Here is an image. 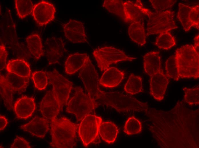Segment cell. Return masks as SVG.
I'll return each instance as SVG.
<instances>
[{
	"label": "cell",
	"mask_w": 199,
	"mask_h": 148,
	"mask_svg": "<svg viewBox=\"0 0 199 148\" xmlns=\"http://www.w3.org/2000/svg\"><path fill=\"white\" fill-rule=\"evenodd\" d=\"M178 6L179 10L177 18L181 22L185 31L188 32L192 26L189 18L192 7L181 3L179 4Z\"/></svg>",
	"instance_id": "29"
},
{
	"label": "cell",
	"mask_w": 199,
	"mask_h": 148,
	"mask_svg": "<svg viewBox=\"0 0 199 148\" xmlns=\"http://www.w3.org/2000/svg\"><path fill=\"white\" fill-rule=\"evenodd\" d=\"M13 108L18 118L26 119L32 116L36 108L35 99L26 96L21 97L15 101Z\"/></svg>",
	"instance_id": "18"
},
{
	"label": "cell",
	"mask_w": 199,
	"mask_h": 148,
	"mask_svg": "<svg viewBox=\"0 0 199 148\" xmlns=\"http://www.w3.org/2000/svg\"><path fill=\"white\" fill-rule=\"evenodd\" d=\"M199 36L198 34L195 37L194 39V44L193 46L194 50L196 51L197 54L199 55Z\"/></svg>",
	"instance_id": "40"
},
{
	"label": "cell",
	"mask_w": 199,
	"mask_h": 148,
	"mask_svg": "<svg viewBox=\"0 0 199 148\" xmlns=\"http://www.w3.org/2000/svg\"><path fill=\"white\" fill-rule=\"evenodd\" d=\"M199 6L197 5L192 7L190 12L189 18L192 26L199 30Z\"/></svg>",
	"instance_id": "36"
},
{
	"label": "cell",
	"mask_w": 199,
	"mask_h": 148,
	"mask_svg": "<svg viewBox=\"0 0 199 148\" xmlns=\"http://www.w3.org/2000/svg\"><path fill=\"white\" fill-rule=\"evenodd\" d=\"M78 76L82 81L87 94L92 99L97 101L101 90L99 86V76L88 55Z\"/></svg>",
	"instance_id": "8"
},
{
	"label": "cell",
	"mask_w": 199,
	"mask_h": 148,
	"mask_svg": "<svg viewBox=\"0 0 199 148\" xmlns=\"http://www.w3.org/2000/svg\"><path fill=\"white\" fill-rule=\"evenodd\" d=\"M125 22H144V17H148L152 11L144 7L140 0H128L124 1Z\"/></svg>",
	"instance_id": "11"
},
{
	"label": "cell",
	"mask_w": 199,
	"mask_h": 148,
	"mask_svg": "<svg viewBox=\"0 0 199 148\" xmlns=\"http://www.w3.org/2000/svg\"><path fill=\"white\" fill-rule=\"evenodd\" d=\"M29 84L28 77H22L8 72L5 76H0V88L7 91L13 98V94H21L25 92Z\"/></svg>",
	"instance_id": "10"
},
{
	"label": "cell",
	"mask_w": 199,
	"mask_h": 148,
	"mask_svg": "<svg viewBox=\"0 0 199 148\" xmlns=\"http://www.w3.org/2000/svg\"><path fill=\"white\" fill-rule=\"evenodd\" d=\"M183 90L184 92V100L185 102L191 106L199 105V85L192 88L184 87Z\"/></svg>",
	"instance_id": "31"
},
{
	"label": "cell",
	"mask_w": 199,
	"mask_h": 148,
	"mask_svg": "<svg viewBox=\"0 0 199 148\" xmlns=\"http://www.w3.org/2000/svg\"><path fill=\"white\" fill-rule=\"evenodd\" d=\"M166 75L169 78L178 81L180 78L176 66L174 55L171 56L166 60L165 63Z\"/></svg>",
	"instance_id": "33"
},
{
	"label": "cell",
	"mask_w": 199,
	"mask_h": 148,
	"mask_svg": "<svg viewBox=\"0 0 199 148\" xmlns=\"http://www.w3.org/2000/svg\"><path fill=\"white\" fill-rule=\"evenodd\" d=\"M6 68L7 72L22 77H30L31 72L30 65L23 59L10 60L7 64Z\"/></svg>",
	"instance_id": "22"
},
{
	"label": "cell",
	"mask_w": 199,
	"mask_h": 148,
	"mask_svg": "<svg viewBox=\"0 0 199 148\" xmlns=\"http://www.w3.org/2000/svg\"><path fill=\"white\" fill-rule=\"evenodd\" d=\"M93 54L100 70L104 72L111 65L124 61H132L136 59L127 55L123 51L112 46H106L95 50Z\"/></svg>",
	"instance_id": "5"
},
{
	"label": "cell",
	"mask_w": 199,
	"mask_h": 148,
	"mask_svg": "<svg viewBox=\"0 0 199 148\" xmlns=\"http://www.w3.org/2000/svg\"><path fill=\"white\" fill-rule=\"evenodd\" d=\"M67 52L61 38L52 37L46 40L45 52L49 64L58 63L61 58Z\"/></svg>",
	"instance_id": "12"
},
{
	"label": "cell",
	"mask_w": 199,
	"mask_h": 148,
	"mask_svg": "<svg viewBox=\"0 0 199 148\" xmlns=\"http://www.w3.org/2000/svg\"><path fill=\"white\" fill-rule=\"evenodd\" d=\"M174 17V12L169 10L161 12L152 11L148 17L146 35L160 34L177 28Z\"/></svg>",
	"instance_id": "6"
},
{
	"label": "cell",
	"mask_w": 199,
	"mask_h": 148,
	"mask_svg": "<svg viewBox=\"0 0 199 148\" xmlns=\"http://www.w3.org/2000/svg\"><path fill=\"white\" fill-rule=\"evenodd\" d=\"M40 110L49 120L57 118L60 110L59 102L53 89L47 91L40 103Z\"/></svg>",
	"instance_id": "14"
},
{
	"label": "cell",
	"mask_w": 199,
	"mask_h": 148,
	"mask_svg": "<svg viewBox=\"0 0 199 148\" xmlns=\"http://www.w3.org/2000/svg\"><path fill=\"white\" fill-rule=\"evenodd\" d=\"M50 124L51 148H72L76 146L78 125L64 117L51 120Z\"/></svg>",
	"instance_id": "1"
},
{
	"label": "cell",
	"mask_w": 199,
	"mask_h": 148,
	"mask_svg": "<svg viewBox=\"0 0 199 148\" xmlns=\"http://www.w3.org/2000/svg\"><path fill=\"white\" fill-rule=\"evenodd\" d=\"M149 1L157 12L166 11L177 2L176 0H150Z\"/></svg>",
	"instance_id": "35"
},
{
	"label": "cell",
	"mask_w": 199,
	"mask_h": 148,
	"mask_svg": "<svg viewBox=\"0 0 199 148\" xmlns=\"http://www.w3.org/2000/svg\"><path fill=\"white\" fill-rule=\"evenodd\" d=\"M97 101L101 104L112 107L117 111L122 112H146L149 106L146 102H142L130 95L118 92L100 91Z\"/></svg>",
	"instance_id": "2"
},
{
	"label": "cell",
	"mask_w": 199,
	"mask_h": 148,
	"mask_svg": "<svg viewBox=\"0 0 199 148\" xmlns=\"http://www.w3.org/2000/svg\"><path fill=\"white\" fill-rule=\"evenodd\" d=\"M179 76L182 78L199 77V55L192 45L186 44L177 48L174 55Z\"/></svg>",
	"instance_id": "3"
},
{
	"label": "cell",
	"mask_w": 199,
	"mask_h": 148,
	"mask_svg": "<svg viewBox=\"0 0 199 148\" xmlns=\"http://www.w3.org/2000/svg\"><path fill=\"white\" fill-rule=\"evenodd\" d=\"M15 7L19 17L25 18L33 11L34 6L31 0H15Z\"/></svg>",
	"instance_id": "30"
},
{
	"label": "cell",
	"mask_w": 199,
	"mask_h": 148,
	"mask_svg": "<svg viewBox=\"0 0 199 148\" xmlns=\"http://www.w3.org/2000/svg\"><path fill=\"white\" fill-rule=\"evenodd\" d=\"M8 124V121L6 117L0 115V131L4 130Z\"/></svg>",
	"instance_id": "39"
},
{
	"label": "cell",
	"mask_w": 199,
	"mask_h": 148,
	"mask_svg": "<svg viewBox=\"0 0 199 148\" xmlns=\"http://www.w3.org/2000/svg\"><path fill=\"white\" fill-rule=\"evenodd\" d=\"M55 12V8L53 4L42 0L34 6L32 14L37 24L41 26L53 20Z\"/></svg>",
	"instance_id": "13"
},
{
	"label": "cell",
	"mask_w": 199,
	"mask_h": 148,
	"mask_svg": "<svg viewBox=\"0 0 199 148\" xmlns=\"http://www.w3.org/2000/svg\"><path fill=\"white\" fill-rule=\"evenodd\" d=\"M8 56L5 46L3 44L0 46V70L1 71L6 66V62Z\"/></svg>",
	"instance_id": "38"
},
{
	"label": "cell",
	"mask_w": 199,
	"mask_h": 148,
	"mask_svg": "<svg viewBox=\"0 0 199 148\" xmlns=\"http://www.w3.org/2000/svg\"><path fill=\"white\" fill-rule=\"evenodd\" d=\"M128 32L130 38L133 42L140 46L146 44V35L144 22H132L128 27Z\"/></svg>",
	"instance_id": "24"
},
{
	"label": "cell",
	"mask_w": 199,
	"mask_h": 148,
	"mask_svg": "<svg viewBox=\"0 0 199 148\" xmlns=\"http://www.w3.org/2000/svg\"><path fill=\"white\" fill-rule=\"evenodd\" d=\"M50 123L49 120L37 116L29 122L21 126L20 128L34 136L42 139L49 131Z\"/></svg>",
	"instance_id": "17"
},
{
	"label": "cell",
	"mask_w": 199,
	"mask_h": 148,
	"mask_svg": "<svg viewBox=\"0 0 199 148\" xmlns=\"http://www.w3.org/2000/svg\"><path fill=\"white\" fill-rule=\"evenodd\" d=\"M63 30L66 38L73 43H88L83 22L70 19L64 24Z\"/></svg>",
	"instance_id": "16"
},
{
	"label": "cell",
	"mask_w": 199,
	"mask_h": 148,
	"mask_svg": "<svg viewBox=\"0 0 199 148\" xmlns=\"http://www.w3.org/2000/svg\"><path fill=\"white\" fill-rule=\"evenodd\" d=\"M11 148H31L32 147L29 143L23 137L16 136L13 143L11 145Z\"/></svg>",
	"instance_id": "37"
},
{
	"label": "cell",
	"mask_w": 199,
	"mask_h": 148,
	"mask_svg": "<svg viewBox=\"0 0 199 148\" xmlns=\"http://www.w3.org/2000/svg\"><path fill=\"white\" fill-rule=\"evenodd\" d=\"M99 133L102 139L108 143H112L116 141L119 132L118 128L111 122H103L99 129Z\"/></svg>",
	"instance_id": "23"
},
{
	"label": "cell",
	"mask_w": 199,
	"mask_h": 148,
	"mask_svg": "<svg viewBox=\"0 0 199 148\" xmlns=\"http://www.w3.org/2000/svg\"><path fill=\"white\" fill-rule=\"evenodd\" d=\"M49 84L52 85L59 102L61 111L67 105L69 94L73 89V83L60 74L56 69L46 72Z\"/></svg>",
	"instance_id": "7"
},
{
	"label": "cell",
	"mask_w": 199,
	"mask_h": 148,
	"mask_svg": "<svg viewBox=\"0 0 199 148\" xmlns=\"http://www.w3.org/2000/svg\"><path fill=\"white\" fill-rule=\"evenodd\" d=\"M143 66L145 72L150 77L159 72L162 69L160 52L153 51L146 54L143 57Z\"/></svg>",
	"instance_id": "20"
},
{
	"label": "cell",
	"mask_w": 199,
	"mask_h": 148,
	"mask_svg": "<svg viewBox=\"0 0 199 148\" xmlns=\"http://www.w3.org/2000/svg\"><path fill=\"white\" fill-rule=\"evenodd\" d=\"M124 89L128 93L134 95L143 91L142 78L132 73L125 84Z\"/></svg>",
	"instance_id": "26"
},
{
	"label": "cell",
	"mask_w": 199,
	"mask_h": 148,
	"mask_svg": "<svg viewBox=\"0 0 199 148\" xmlns=\"http://www.w3.org/2000/svg\"><path fill=\"white\" fill-rule=\"evenodd\" d=\"M124 2L121 0H105L103 6L109 12L118 16L125 22Z\"/></svg>",
	"instance_id": "27"
},
{
	"label": "cell",
	"mask_w": 199,
	"mask_h": 148,
	"mask_svg": "<svg viewBox=\"0 0 199 148\" xmlns=\"http://www.w3.org/2000/svg\"><path fill=\"white\" fill-rule=\"evenodd\" d=\"M25 40L27 47L31 54L37 59L44 55L41 38L37 34H32L27 36Z\"/></svg>",
	"instance_id": "25"
},
{
	"label": "cell",
	"mask_w": 199,
	"mask_h": 148,
	"mask_svg": "<svg viewBox=\"0 0 199 148\" xmlns=\"http://www.w3.org/2000/svg\"><path fill=\"white\" fill-rule=\"evenodd\" d=\"M125 73L114 67H110L104 72L99 81V84L107 88L117 86L122 81Z\"/></svg>",
	"instance_id": "19"
},
{
	"label": "cell",
	"mask_w": 199,
	"mask_h": 148,
	"mask_svg": "<svg viewBox=\"0 0 199 148\" xmlns=\"http://www.w3.org/2000/svg\"><path fill=\"white\" fill-rule=\"evenodd\" d=\"M75 91L73 96L67 104L66 112L74 114L78 121L81 120L86 115L90 114L99 105V103L84 93L81 87L73 88Z\"/></svg>",
	"instance_id": "4"
},
{
	"label": "cell",
	"mask_w": 199,
	"mask_h": 148,
	"mask_svg": "<svg viewBox=\"0 0 199 148\" xmlns=\"http://www.w3.org/2000/svg\"><path fill=\"white\" fill-rule=\"evenodd\" d=\"M155 44L159 49L167 50L175 46L176 42L174 37L167 31L160 34Z\"/></svg>",
	"instance_id": "28"
},
{
	"label": "cell",
	"mask_w": 199,
	"mask_h": 148,
	"mask_svg": "<svg viewBox=\"0 0 199 148\" xmlns=\"http://www.w3.org/2000/svg\"><path fill=\"white\" fill-rule=\"evenodd\" d=\"M102 122L101 117L91 114L85 116L81 120L78 132L84 146L87 147L96 139Z\"/></svg>",
	"instance_id": "9"
},
{
	"label": "cell",
	"mask_w": 199,
	"mask_h": 148,
	"mask_svg": "<svg viewBox=\"0 0 199 148\" xmlns=\"http://www.w3.org/2000/svg\"><path fill=\"white\" fill-rule=\"evenodd\" d=\"M32 79L34 86L37 89L42 90L46 88L48 82L46 72L36 71L32 74Z\"/></svg>",
	"instance_id": "34"
},
{
	"label": "cell",
	"mask_w": 199,
	"mask_h": 148,
	"mask_svg": "<svg viewBox=\"0 0 199 148\" xmlns=\"http://www.w3.org/2000/svg\"><path fill=\"white\" fill-rule=\"evenodd\" d=\"M142 130L141 122L134 116L130 117L126 122L124 131L127 135H132L140 133Z\"/></svg>",
	"instance_id": "32"
},
{
	"label": "cell",
	"mask_w": 199,
	"mask_h": 148,
	"mask_svg": "<svg viewBox=\"0 0 199 148\" xmlns=\"http://www.w3.org/2000/svg\"><path fill=\"white\" fill-rule=\"evenodd\" d=\"M87 56L86 53L76 52L69 55L65 63V70L68 75L73 74L83 66Z\"/></svg>",
	"instance_id": "21"
},
{
	"label": "cell",
	"mask_w": 199,
	"mask_h": 148,
	"mask_svg": "<svg viewBox=\"0 0 199 148\" xmlns=\"http://www.w3.org/2000/svg\"><path fill=\"white\" fill-rule=\"evenodd\" d=\"M169 79L162 69L150 77V94L156 100L160 101L164 99Z\"/></svg>",
	"instance_id": "15"
}]
</instances>
